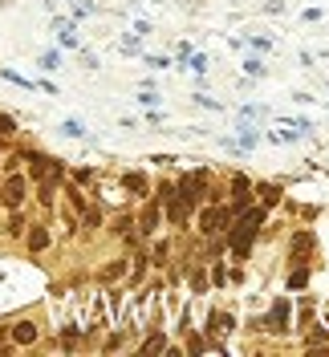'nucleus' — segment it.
<instances>
[{"label": "nucleus", "mask_w": 329, "mask_h": 357, "mask_svg": "<svg viewBox=\"0 0 329 357\" xmlns=\"http://www.w3.org/2000/svg\"><path fill=\"white\" fill-rule=\"evenodd\" d=\"M147 256H151V268H167L175 260V236H167V227L154 231L151 240H147Z\"/></svg>", "instance_id": "9b49d317"}, {"label": "nucleus", "mask_w": 329, "mask_h": 357, "mask_svg": "<svg viewBox=\"0 0 329 357\" xmlns=\"http://www.w3.org/2000/svg\"><path fill=\"white\" fill-rule=\"evenodd\" d=\"M232 220H236V207L228 199H216V203H199L191 227H196L199 236H216V231H228Z\"/></svg>", "instance_id": "f257e3e1"}, {"label": "nucleus", "mask_w": 329, "mask_h": 357, "mask_svg": "<svg viewBox=\"0 0 329 357\" xmlns=\"http://www.w3.org/2000/svg\"><path fill=\"white\" fill-rule=\"evenodd\" d=\"M187 69H196L199 77H203V73H207V57H203V53H196V57H191V66Z\"/></svg>", "instance_id": "f704fd0d"}, {"label": "nucleus", "mask_w": 329, "mask_h": 357, "mask_svg": "<svg viewBox=\"0 0 329 357\" xmlns=\"http://www.w3.org/2000/svg\"><path fill=\"white\" fill-rule=\"evenodd\" d=\"M61 134H66V138H86V126L73 122V118H66V122H61Z\"/></svg>", "instance_id": "cd10ccee"}, {"label": "nucleus", "mask_w": 329, "mask_h": 357, "mask_svg": "<svg viewBox=\"0 0 329 357\" xmlns=\"http://www.w3.org/2000/svg\"><path fill=\"white\" fill-rule=\"evenodd\" d=\"M305 130H268V142H301Z\"/></svg>", "instance_id": "393cba45"}, {"label": "nucleus", "mask_w": 329, "mask_h": 357, "mask_svg": "<svg viewBox=\"0 0 329 357\" xmlns=\"http://www.w3.org/2000/svg\"><path fill=\"white\" fill-rule=\"evenodd\" d=\"M244 73H248V77H264V61L261 57H248V61H244Z\"/></svg>", "instance_id": "c756f323"}, {"label": "nucleus", "mask_w": 329, "mask_h": 357, "mask_svg": "<svg viewBox=\"0 0 329 357\" xmlns=\"http://www.w3.org/2000/svg\"><path fill=\"white\" fill-rule=\"evenodd\" d=\"M252 191H256V203L261 207H281V199H285V183H277V178H252Z\"/></svg>", "instance_id": "4468645a"}, {"label": "nucleus", "mask_w": 329, "mask_h": 357, "mask_svg": "<svg viewBox=\"0 0 329 357\" xmlns=\"http://www.w3.org/2000/svg\"><path fill=\"white\" fill-rule=\"evenodd\" d=\"M49 345L61 349V354H82V325H78V321H61V325H57V337H53Z\"/></svg>", "instance_id": "ddd939ff"}, {"label": "nucleus", "mask_w": 329, "mask_h": 357, "mask_svg": "<svg viewBox=\"0 0 329 357\" xmlns=\"http://www.w3.org/2000/svg\"><path fill=\"white\" fill-rule=\"evenodd\" d=\"M248 45H252L256 53H268V49H272V41H268V37H248Z\"/></svg>", "instance_id": "72a5a7b5"}, {"label": "nucleus", "mask_w": 329, "mask_h": 357, "mask_svg": "<svg viewBox=\"0 0 329 357\" xmlns=\"http://www.w3.org/2000/svg\"><path fill=\"white\" fill-rule=\"evenodd\" d=\"M21 244H24V252L29 256H45L49 248L57 244V236H53V223L45 220H29V227H24V236H21Z\"/></svg>", "instance_id": "423d86ee"}, {"label": "nucleus", "mask_w": 329, "mask_h": 357, "mask_svg": "<svg viewBox=\"0 0 329 357\" xmlns=\"http://www.w3.org/2000/svg\"><path fill=\"white\" fill-rule=\"evenodd\" d=\"M8 341L17 349H37L41 345V325L33 317H8Z\"/></svg>", "instance_id": "1a4fd4ad"}, {"label": "nucleus", "mask_w": 329, "mask_h": 357, "mask_svg": "<svg viewBox=\"0 0 329 357\" xmlns=\"http://www.w3.org/2000/svg\"><path fill=\"white\" fill-rule=\"evenodd\" d=\"M207 337H219V341H228V337L236 333V312L224 309V305H212V309L203 312V325H199Z\"/></svg>", "instance_id": "6e6552de"}, {"label": "nucleus", "mask_w": 329, "mask_h": 357, "mask_svg": "<svg viewBox=\"0 0 329 357\" xmlns=\"http://www.w3.org/2000/svg\"><path fill=\"white\" fill-rule=\"evenodd\" d=\"M264 13H268V17H277V13H285V0H268V4H264Z\"/></svg>", "instance_id": "e433bc0d"}, {"label": "nucleus", "mask_w": 329, "mask_h": 357, "mask_svg": "<svg viewBox=\"0 0 329 357\" xmlns=\"http://www.w3.org/2000/svg\"><path fill=\"white\" fill-rule=\"evenodd\" d=\"M261 321H264V333L285 337L293 329V296H272V305H268V312H264Z\"/></svg>", "instance_id": "0eeeda50"}, {"label": "nucleus", "mask_w": 329, "mask_h": 357, "mask_svg": "<svg viewBox=\"0 0 329 357\" xmlns=\"http://www.w3.org/2000/svg\"><path fill=\"white\" fill-rule=\"evenodd\" d=\"M122 49L126 53H138V37H122Z\"/></svg>", "instance_id": "ea45409f"}, {"label": "nucleus", "mask_w": 329, "mask_h": 357, "mask_svg": "<svg viewBox=\"0 0 329 357\" xmlns=\"http://www.w3.org/2000/svg\"><path fill=\"white\" fill-rule=\"evenodd\" d=\"M309 248H313V231H309V227H293V244H288L293 264H313V260H309Z\"/></svg>", "instance_id": "a211bd4d"}, {"label": "nucleus", "mask_w": 329, "mask_h": 357, "mask_svg": "<svg viewBox=\"0 0 329 357\" xmlns=\"http://www.w3.org/2000/svg\"><path fill=\"white\" fill-rule=\"evenodd\" d=\"M285 289H293V292H301V289H309V264H297V268H293V272H288Z\"/></svg>", "instance_id": "4be33fe9"}, {"label": "nucleus", "mask_w": 329, "mask_h": 357, "mask_svg": "<svg viewBox=\"0 0 329 357\" xmlns=\"http://www.w3.org/2000/svg\"><path fill=\"white\" fill-rule=\"evenodd\" d=\"M256 142H261V134H256V126H248V122H244V126H240V138H236V146H240V151H252Z\"/></svg>", "instance_id": "b1692460"}, {"label": "nucleus", "mask_w": 329, "mask_h": 357, "mask_svg": "<svg viewBox=\"0 0 329 357\" xmlns=\"http://www.w3.org/2000/svg\"><path fill=\"white\" fill-rule=\"evenodd\" d=\"M126 268H131V252H126V256H114V260H106V264L94 272V280H98V284H114V280H126Z\"/></svg>", "instance_id": "f3484780"}, {"label": "nucleus", "mask_w": 329, "mask_h": 357, "mask_svg": "<svg viewBox=\"0 0 329 357\" xmlns=\"http://www.w3.org/2000/svg\"><path fill=\"white\" fill-rule=\"evenodd\" d=\"M41 69H45V73L61 69V53H57V49H45V53H41Z\"/></svg>", "instance_id": "a878e982"}, {"label": "nucleus", "mask_w": 329, "mask_h": 357, "mask_svg": "<svg viewBox=\"0 0 329 357\" xmlns=\"http://www.w3.org/2000/svg\"><path fill=\"white\" fill-rule=\"evenodd\" d=\"M147 162H151V167H175L179 158H175V155H151Z\"/></svg>", "instance_id": "2f4dec72"}, {"label": "nucleus", "mask_w": 329, "mask_h": 357, "mask_svg": "<svg viewBox=\"0 0 329 357\" xmlns=\"http://www.w3.org/2000/svg\"><path fill=\"white\" fill-rule=\"evenodd\" d=\"M57 37H61V45H66V49H78V33H73V29H66V33H57Z\"/></svg>", "instance_id": "c9c22d12"}, {"label": "nucleus", "mask_w": 329, "mask_h": 357, "mask_svg": "<svg viewBox=\"0 0 329 357\" xmlns=\"http://www.w3.org/2000/svg\"><path fill=\"white\" fill-rule=\"evenodd\" d=\"M17 134H21V122H17L13 114H0V138H4V142H13Z\"/></svg>", "instance_id": "5701e85b"}, {"label": "nucleus", "mask_w": 329, "mask_h": 357, "mask_svg": "<svg viewBox=\"0 0 329 357\" xmlns=\"http://www.w3.org/2000/svg\"><path fill=\"white\" fill-rule=\"evenodd\" d=\"M66 178H69V183H78L82 191H94V183L102 178V171H98V167H69Z\"/></svg>", "instance_id": "6ab92c4d"}, {"label": "nucleus", "mask_w": 329, "mask_h": 357, "mask_svg": "<svg viewBox=\"0 0 329 357\" xmlns=\"http://www.w3.org/2000/svg\"><path fill=\"white\" fill-rule=\"evenodd\" d=\"M29 220H33V215H29V203H24V207H8L4 220H0V236H4V240H21Z\"/></svg>", "instance_id": "f8f14e48"}, {"label": "nucleus", "mask_w": 329, "mask_h": 357, "mask_svg": "<svg viewBox=\"0 0 329 357\" xmlns=\"http://www.w3.org/2000/svg\"><path fill=\"white\" fill-rule=\"evenodd\" d=\"M224 199L232 203L236 211H244V207H252V203H256V191H252V178L244 175V171H232V175H228V191H224Z\"/></svg>", "instance_id": "9d476101"}, {"label": "nucleus", "mask_w": 329, "mask_h": 357, "mask_svg": "<svg viewBox=\"0 0 329 357\" xmlns=\"http://www.w3.org/2000/svg\"><path fill=\"white\" fill-rule=\"evenodd\" d=\"M4 151H8V142H4V138H0V158H4Z\"/></svg>", "instance_id": "a19ab883"}, {"label": "nucleus", "mask_w": 329, "mask_h": 357, "mask_svg": "<svg viewBox=\"0 0 329 357\" xmlns=\"http://www.w3.org/2000/svg\"><path fill=\"white\" fill-rule=\"evenodd\" d=\"M118 183H122V191H126L134 203L151 195V175H147V171H134V167H131V171H122V175H118Z\"/></svg>", "instance_id": "dca6fc26"}, {"label": "nucleus", "mask_w": 329, "mask_h": 357, "mask_svg": "<svg viewBox=\"0 0 329 357\" xmlns=\"http://www.w3.org/2000/svg\"><path fill=\"white\" fill-rule=\"evenodd\" d=\"M0 77H4V82H13V86H21V89H37L33 82H29V77H21V73H13V69H0Z\"/></svg>", "instance_id": "c85d7f7f"}, {"label": "nucleus", "mask_w": 329, "mask_h": 357, "mask_svg": "<svg viewBox=\"0 0 329 357\" xmlns=\"http://www.w3.org/2000/svg\"><path fill=\"white\" fill-rule=\"evenodd\" d=\"M134 231H138L142 240H151L154 231H163V203L154 199V195L134 203Z\"/></svg>", "instance_id": "20e7f679"}, {"label": "nucleus", "mask_w": 329, "mask_h": 357, "mask_svg": "<svg viewBox=\"0 0 329 357\" xmlns=\"http://www.w3.org/2000/svg\"><path fill=\"white\" fill-rule=\"evenodd\" d=\"M82 66H86V69H98V57H94L89 49H82Z\"/></svg>", "instance_id": "4c0bfd02"}, {"label": "nucleus", "mask_w": 329, "mask_h": 357, "mask_svg": "<svg viewBox=\"0 0 329 357\" xmlns=\"http://www.w3.org/2000/svg\"><path fill=\"white\" fill-rule=\"evenodd\" d=\"M212 187H216V175L207 167H191V171H179L175 175V191L183 199H191L196 207L212 199Z\"/></svg>", "instance_id": "f03ea898"}, {"label": "nucleus", "mask_w": 329, "mask_h": 357, "mask_svg": "<svg viewBox=\"0 0 329 357\" xmlns=\"http://www.w3.org/2000/svg\"><path fill=\"white\" fill-rule=\"evenodd\" d=\"M207 284H212V292L232 289V284H228V260H207Z\"/></svg>", "instance_id": "412c9836"}, {"label": "nucleus", "mask_w": 329, "mask_h": 357, "mask_svg": "<svg viewBox=\"0 0 329 357\" xmlns=\"http://www.w3.org/2000/svg\"><path fill=\"white\" fill-rule=\"evenodd\" d=\"M61 203H66V207H73V211H82V207L89 203V191H82L78 183L61 178Z\"/></svg>", "instance_id": "aec40b11"}, {"label": "nucleus", "mask_w": 329, "mask_h": 357, "mask_svg": "<svg viewBox=\"0 0 329 357\" xmlns=\"http://www.w3.org/2000/svg\"><path fill=\"white\" fill-rule=\"evenodd\" d=\"M29 195H33V183H29V175H24V167L21 171L0 175V203H4V211H8V207H24Z\"/></svg>", "instance_id": "7ed1b4c3"}, {"label": "nucleus", "mask_w": 329, "mask_h": 357, "mask_svg": "<svg viewBox=\"0 0 329 357\" xmlns=\"http://www.w3.org/2000/svg\"><path fill=\"white\" fill-rule=\"evenodd\" d=\"M66 292H69V280H53V284H49V301H53V305H61V301H66Z\"/></svg>", "instance_id": "bb28decb"}, {"label": "nucleus", "mask_w": 329, "mask_h": 357, "mask_svg": "<svg viewBox=\"0 0 329 357\" xmlns=\"http://www.w3.org/2000/svg\"><path fill=\"white\" fill-rule=\"evenodd\" d=\"M147 66H151V69H167V66H171V61H167L163 53H147Z\"/></svg>", "instance_id": "473e14b6"}, {"label": "nucleus", "mask_w": 329, "mask_h": 357, "mask_svg": "<svg viewBox=\"0 0 329 357\" xmlns=\"http://www.w3.org/2000/svg\"><path fill=\"white\" fill-rule=\"evenodd\" d=\"M53 29H57V33H66V29H73V21H66V17H53Z\"/></svg>", "instance_id": "58836bf2"}, {"label": "nucleus", "mask_w": 329, "mask_h": 357, "mask_svg": "<svg viewBox=\"0 0 329 357\" xmlns=\"http://www.w3.org/2000/svg\"><path fill=\"white\" fill-rule=\"evenodd\" d=\"M138 102H142V106H147V110H151V106H159V102H163V98H159V89H142V93H138Z\"/></svg>", "instance_id": "7c9ffc66"}, {"label": "nucleus", "mask_w": 329, "mask_h": 357, "mask_svg": "<svg viewBox=\"0 0 329 357\" xmlns=\"http://www.w3.org/2000/svg\"><path fill=\"white\" fill-rule=\"evenodd\" d=\"M191 220H196V203L183 199L179 191L163 203V227H171V231H191Z\"/></svg>", "instance_id": "39448f33"}, {"label": "nucleus", "mask_w": 329, "mask_h": 357, "mask_svg": "<svg viewBox=\"0 0 329 357\" xmlns=\"http://www.w3.org/2000/svg\"><path fill=\"white\" fill-rule=\"evenodd\" d=\"M183 280H187V292H191L196 301H203V296L212 292V284H207V260H191L187 272H183Z\"/></svg>", "instance_id": "2eb2a0df"}]
</instances>
